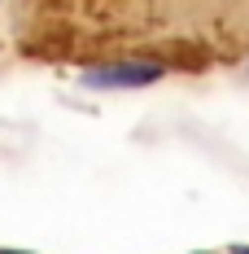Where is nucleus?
I'll use <instances>...</instances> for the list:
<instances>
[{
	"mask_svg": "<svg viewBox=\"0 0 249 254\" xmlns=\"http://www.w3.org/2000/svg\"><path fill=\"white\" fill-rule=\"evenodd\" d=\"M162 79V66L153 62H131V66H100L88 75L92 88H145V83H157Z\"/></svg>",
	"mask_w": 249,
	"mask_h": 254,
	"instance_id": "obj_1",
	"label": "nucleus"
},
{
	"mask_svg": "<svg viewBox=\"0 0 249 254\" xmlns=\"http://www.w3.org/2000/svg\"><path fill=\"white\" fill-rule=\"evenodd\" d=\"M232 254H249V246H236V250H232Z\"/></svg>",
	"mask_w": 249,
	"mask_h": 254,
	"instance_id": "obj_2",
	"label": "nucleus"
},
{
	"mask_svg": "<svg viewBox=\"0 0 249 254\" xmlns=\"http://www.w3.org/2000/svg\"><path fill=\"white\" fill-rule=\"evenodd\" d=\"M0 254H18V250H0Z\"/></svg>",
	"mask_w": 249,
	"mask_h": 254,
	"instance_id": "obj_3",
	"label": "nucleus"
}]
</instances>
